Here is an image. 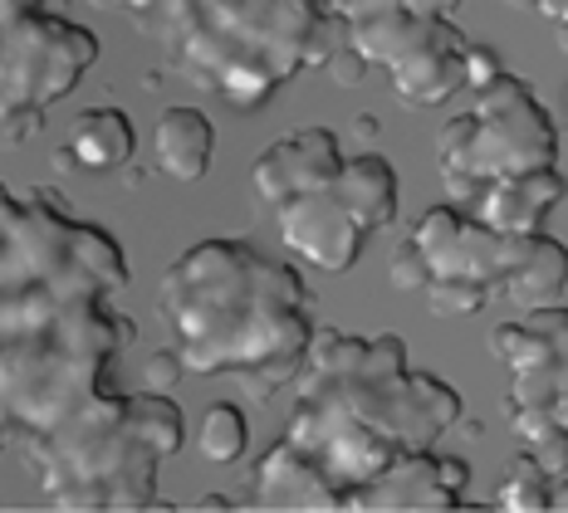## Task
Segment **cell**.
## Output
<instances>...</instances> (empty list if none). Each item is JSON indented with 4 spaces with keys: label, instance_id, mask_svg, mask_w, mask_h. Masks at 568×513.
I'll list each match as a JSON object with an SVG mask.
<instances>
[{
    "label": "cell",
    "instance_id": "1",
    "mask_svg": "<svg viewBox=\"0 0 568 513\" xmlns=\"http://www.w3.org/2000/svg\"><path fill=\"white\" fill-rule=\"evenodd\" d=\"M128 284L123 245L59 191L0 186V455L16 450L50 509H172L158 470L186 440L182 406L109 387L138 332L118 314Z\"/></svg>",
    "mask_w": 568,
    "mask_h": 513
},
{
    "label": "cell",
    "instance_id": "2",
    "mask_svg": "<svg viewBox=\"0 0 568 513\" xmlns=\"http://www.w3.org/2000/svg\"><path fill=\"white\" fill-rule=\"evenodd\" d=\"M294 387V411L280 440H290L338 494L343 513L363 484H373L397 455L442 445L460 425L466 401L432 372H412L397 332L314 328Z\"/></svg>",
    "mask_w": 568,
    "mask_h": 513
},
{
    "label": "cell",
    "instance_id": "3",
    "mask_svg": "<svg viewBox=\"0 0 568 513\" xmlns=\"http://www.w3.org/2000/svg\"><path fill=\"white\" fill-rule=\"evenodd\" d=\"M158 318L172 332L182 372L235 381L270 401L300 377L318 308L304 274L251 240H201L168 265Z\"/></svg>",
    "mask_w": 568,
    "mask_h": 513
},
{
    "label": "cell",
    "instance_id": "4",
    "mask_svg": "<svg viewBox=\"0 0 568 513\" xmlns=\"http://www.w3.org/2000/svg\"><path fill=\"white\" fill-rule=\"evenodd\" d=\"M138 30L196 93L251 113L343 44L328 0H158Z\"/></svg>",
    "mask_w": 568,
    "mask_h": 513
},
{
    "label": "cell",
    "instance_id": "5",
    "mask_svg": "<svg viewBox=\"0 0 568 513\" xmlns=\"http://www.w3.org/2000/svg\"><path fill=\"white\" fill-rule=\"evenodd\" d=\"M470 93L476 103L446 117L436 133V172H442L446 201L460 211L505 176L559 166V127L525 79L500 69L490 83Z\"/></svg>",
    "mask_w": 568,
    "mask_h": 513
},
{
    "label": "cell",
    "instance_id": "6",
    "mask_svg": "<svg viewBox=\"0 0 568 513\" xmlns=\"http://www.w3.org/2000/svg\"><path fill=\"white\" fill-rule=\"evenodd\" d=\"M99 64V34L50 0H0V152L40 137L44 117Z\"/></svg>",
    "mask_w": 568,
    "mask_h": 513
},
{
    "label": "cell",
    "instance_id": "7",
    "mask_svg": "<svg viewBox=\"0 0 568 513\" xmlns=\"http://www.w3.org/2000/svg\"><path fill=\"white\" fill-rule=\"evenodd\" d=\"M535 235V230H529ZM529 235L490 230L485 220L466 216L460 206H432L407 230L422 255V298L436 318H476L480 308L500 304L515 265L525 259Z\"/></svg>",
    "mask_w": 568,
    "mask_h": 513
},
{
    "label": "cell",
    "instance_id": "8",
    "mask_svg": "<svg viewBox=\"0 0 568 513\" xmlns=\"http://www.w3.org/2000/svg\"><path fill=\"white\" fill-rule=\"evenodd\" d=\"M275 230L290 255H300L304 265L324 269V274H348L358 265L363 245L373 240V230L353 216V206L343 201L338 176L334 182H318L310 191H294L284 196L275 211Z\"/></svg>",
    "mask_w": 568,
    "mask_h": 513
},
{
    "label": "cell",
    "instance_id": "9",
    "mask_svg": "<svg viewBox=\"0 0 568 513\" xmlns=\"http://www.w3.org/2000/svg\"><path fill=\"white\" fill-rule=\"evenodd\" d=\"M466 489H470V464L442 455L432 445L397 455L373 484H363L348 499V513H452L466 509Z\"/></svg>",
    "mask_w": 568,
    "mask_h": 513
},
{
    "label": "cell",
    "instance_id": "10",
    "mask_svg": "<svg viewBox=\"0 0 568 513\" xmlns=\"http://www.w3.org/2000/svg\"><path fill=\"white\" fill-rule=\"evenodd\" d=\"M343 166V147L334 127H300V133L270 142L251 166V191L265 211H275L284 196L310 191L318 182H334Z\"/></svg>",
    "mask_w": 568,
    "mask_h": 513
},
{
    "label": "cell",
    "instance_id": "11",
    "mask_svg": "<svg viewBox=\"0 0 568 513\" xmlns=\"http://www.w3.org/2000/svg\"><path fill=\"white\" fill-rule=\"evenodd\" d=\"M564 201H568L564 172L559 166H544V172L505 176V182L485 186L466 206V216H476L490 225V230H505V235H529V230H544V220H549Z\"/></svg>",
    "mask_w": 568,
    "mask_h": 513
},
{
    "label": "cell",
    "instance_id": "12",
    "mask_svg": "<svg viewBox=\"0 0 568 513\" xmlns=\"http://www.w3.org/2000/svg\"><path fill=\"white\" fill-rule=\"evenodd\" d=\"M452 25H456L452 16H422V10H412V6H383V10H368V16L343 20V44L368 69L373 64L393 69L397 59H407L412 50L442 40Z\"/></svg>",
    "mask_w": 568,
    "mask_h": 513
},
{
    "label": "cell",
    "instance_id": "13",
    "mask_svg": "<svg viewBox=\"0 0 568 513\" xmlns=\"http://www.w3.org/2000/svg\"><path fill=\"white\" fill-rule=\"evenodd\" d=\"M251 499H255V509H275V513H343L328 480L290 440H275V445L260 455L255 474H251Z\"/></svg>",
    "mask_w": 568,
    "mask_h": 513
},
{
    "label": "cell",
    "instance_id": "14",
    "mask_svg": "<svg viewBox=\"0 0 568 513\" xmlns=\"http://www.w3.org/2000/svg\"><path fill=\"white\" fill-rule=\"evenodd\" d=\"M466 44H470L466 30L452 25L442 40L397 59L387 69V79H393V93L402 99V109H436V103H446L452 93L466 89Z\"/></svg>",
    "mask_w": 568,
    "mask_h": 513
},
{
    "label": "cell",
    "instance_id": "15",
    "mask_svg": "<svg viewBox=\"0 0 568 513\" xmlns=\"http://www.w3.org/2000/svg\"><path fill=\"white\" fill-rule=\"evenodd\" d=\"M211 157H216V127L201 109H186L176 103L158 117L152 127V162H158L162 176L172 182H201L211 172Z\"/></svg>",
    "mask_w": 568,
    "mask_h": 513
},
{
    "label": "cell",
    "instance_id": "16",
    "mask_svg": "<svg viewBox=\"0 0 568 513\" xmlns=\"http://www.w3.org/2000/svg\"><path fill=\"white\" fill-rule=\"evenodd\" d=\"M138 152L133 117L123 109H84L69 127L64 147H59V166H79V172H118Z\"/></svg>",
    "mask_w": 568,
    "mask_h": 513
},
{
    "label": "cell",
    "instance_id": "17",
    "mask_svg": "<svg viewBox=\"0 0 568 513\" xmlns=\"http://www.w3.org/2000/svg\"><path fill=\"white\" fill-rule=\"evenodd\" d=\"M338 191L353 206L368 230H387L397 220V166L383 152H358V157H343L338 166Z\"/></svg>",
    "mask_w": 568,
    "mask_h": 513
},
{
    "label": "cell",
    "instance_id": "18",
    "mask_svg": "<svg viewBox=\"0 0 568 513\" xmlns=\"http://www.w3.org/2000/svg\"><path fill=\"white\" fill-rule=\"evenodd\" d=\"M196 445H201V455H206L211 464H235L251 450V425H245V415H241V406H231V401H216L206 411V421H201V431H196Z\"/></svg>",
    "mask_w": 568,
    "mask_h": 513
},
{
    "label": "cell",
    "instance_id": "19",
    "mask_svg": "<svg viewBox=\"0 0 568 513\" xmlns=\"http://www.w3.org/2000/svg\"><path fill=\"white\" fill-rule=\"evenodd\" d=\"M549 474L535 464V455H515L510 474H505L500 494H495V504H500L505 513H549Z\"/></svg>",
    "mask_w": 568,
    "mask_h": 513
},
{
    "label": "cell",
    "instance_id": "20",
    "mask_svg": "<svg viewBox=\"0 0 568 513\" xmlns=\"http://www.w3.org/2000/svg\"><path fill=\"white\" fill-rule=\"evenodd\" d=\"M383 6H412L422 10V16H452L466 6V0H328V10H334L338 20H353V16H368V10H383Z\"/></svg>",
    "mask_w": 568,
    "mask_h": 513
},
{
    "label": "cell",
    "instance_id": "21",
    "mask_svg": "<svg viewBox=\"0 0 568 513\" xmlns=\"http://www.w3.org/2000/svg\"><path fill=\"white\" fill-rule=\"evenodd\" d=\"M529 455H535V464L549 474V480L568 474V431H564V425H549L544 435L529 440Z\"/></svg>",
    "mask_w": 568,
    "mask_h": 513
},
{
    "label": "cell",
    "instance_id": "22",
    "mask_svg": "<svg viewBox=\"0 0 568 513\" xmlns=\"http://www.w3.org/2000/svg\"><path fill=\"white\" fill-rule=\"evenodd\" d=\"M142 391H172L176 381H182V362H176V352L172 348H162V352H152L148 357V367H142Z\"/></svg>",
    "mask_w": 568,
    "mask_h": 513
},
{
    "label": "cell",
    "instance_id": "23",
    "mask_svg": "<svg viewBox=\"0 0 568 513\" xmlns=\"http://www.w3.org/2000/svg\"><path fill=\"white\" fill-rule=\"evenodd\" d=\"M500 69L505 64H500V54H495L490 44H476V40L466 44V89H480V83H490Z\"/></svg>",
    "mask_w": 568,
    "mask_h": 513
},
{
    "label": "cell",
    "instance_id": "24",
    "mask_svg": "<svg viewBox=\"0 0 568 513\" xmlns=\"http://www.w3.org/2000/svg\"><path fill=\"white\" fill-rule=\"evenodd\" d=\"M324 74L334 79V83H343V89H358V83L368 79V64H363V59L353 54L348 44H338L334 59H328V64H324Z\"/></svg>",
    "mask_w": 568,
    "mask_h": 513
},
{
    "label": "cell",
    "instance_id": "25",
    "mask_svg": "<svg viewBox=\"0 0 568 513\" xmlns=\"http://www.w3.org/2000/svg\"><path fill=\"white\" fill-rule=\"evenodd\" d=\"M510 6L535 10V16H544L549 25H568V0H510Z\"/></svg>",
    "mask_w": 568,
    "mask_h": 513
},
{
    "label": "cell",
    "instance_id": "26",
    "mask_svg": "<svg viewBox=\"0 0 568 513\" xmlns=\"http://www.w3.org/2000/svg\"><path fill=\"white\" fill-rule=\"evenodd\" d=\"M93 6H103V10H118V16H133V20H142L152 6H158V0H93Z\"/></svg>",
    "mask_w": 568,
    "mask_h": 513
},
{
    "label": "cell",
    "instance_id": "27",
    "mask_svg": "<svg viewBox=\"0 0 568 513\" xmlns=\"http://www.w3.org/2000/svg\"><path fill=\"white\" fill-rule=\"evenodd\" d=\"M549 513H568V474L549 484Z\"/></svg>",
    "mask_w": 568,
    "mask_h": 513
},
{
    "label": "cell",
    "instance_id": "28",
    "mask_svg": "<svg viewBox=\"0 0 568 513\" xmlns=\"http://www.w3.org/2000/svg\"><path fill=\"white\" fill-rule=\"evenodd\" d=\"M196 509H235V504H231V499H221V494H211V499H201Z\"/></svg>",
    "mask_w": 568,
    "mask_h": 513
},
{
    "label": "cell",
    "instance_id": "29",
    "mask_svg": "<svg viewBox=\"0 0 568 513\" xmlns=\"http://www.w3.org/2000/svg\"><path fill=\"white\" fill-rule=\"evenodd\" d=\"M554 44H559V54L568 59V25H554Z\"/></svg>",
    "mask_w": 568,
    "mask_h": 513
},
{
    "label": "cell",
    "instance_id": "30",
    "mask_svg": "<svg viewBox=\"0 0 568 513\" xmlns=\"http://www.w3.org/2000/svg\"><path fill=\"white\" fill-rule=\"evenodd\" d=\"M564 103H568V89H564Z\"/></svg>",
    "mask_w": 568,
    "mask_h": 513
}]
</instances>
